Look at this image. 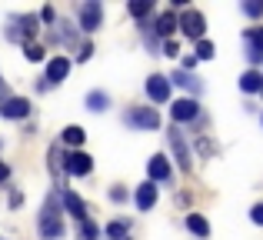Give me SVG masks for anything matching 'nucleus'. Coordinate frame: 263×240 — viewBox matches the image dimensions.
Wrapping results in <instances>:
<instances>
[{
	"mask_svg": "<svg viewBox=\"0 0 263 240\" xmlns=\"http://www.w3.org/2000/svg\"><path fill=\"white\" fill-rule=\"evenodd\" d=\"M37 230H40V240H60L64 237V200L53 194H47L44 200V210H40V220H37Z\"/></svg>",
	"mask_w": 263,
	"mask_h": 240,
	"instance_id": "f257e3e1",
	"label": "nucleus"
},
{
	"mask_svg": "<svg viewBox=\"0 0 263 240\" xmlns=\"http://www.w3.org/2000/svg\"><path fill=\"white\" fill-rule=\"evenodd\" d=\"M37 20H40V17H33V13H20V17L10 20V27L4 30V37L13 40V44H24V47H27L33 37H37V30H40Z\"/></svg>",
	"mask_w": 263,
	"mask_h": 240,
	"instance_id": "f03ea898",
	"label": "nucleus"
},
{
	"mask_svg": "<svg viewBox=\"0 0 263 240\" xmlns=\"http://www.w3.org/2000/svg\"><path fill=\"white\" fill-rule=\"evenodd\" d=\"M123 123H127V127H137V130H157L160 127V114H157L154 107H130V110L123 114Z\"/></svg>",
	"mask_w": 263,
	"mask_h": 240,
	"instance_id": "7ed1b4c3",
	"label": "nucleus"
},
{
	"mask_svg": "<svg viewBox=\"0 0 263 240\" xmlns=\"http://www.w3.org/2000/svg\"><path fill=\"white\" fill-rule=\"evenodd\" d=\"M177 27L183 30V37L190 40H203V30H206V17L200 10H183V17L177 20Z\"/></svg>",
	"mask_w": 263,
	"mask_h": 240,
	"instance_id": "20e7f679",
	"label": "nucleus"
},
{
	"mask_svg": "<svg viewBox=\"0 0 263 240\" xmlns=\"http://www.w3.org/2000/svg\"><path fill=\"white\" fill-rule=\"evenodd\" d=\"M100 24H103V7H100V0H84V7H80V30H84V33H93Z\"/></svg>",
	"mask_w": 263,
	"mask_h": 240,
	"instance_id": "39448f33",
	"label": "nucleus"
},
{
	"mask_svg": "<svg viewBox=\"0 0 263 240\" xmlns=\"http://www.w3.org/2000/svg\"><path fill=\"white\" fill-rule=\"evenodd\" d=\"M90 170H93V157L84 154V150H73V154L64 157V174H70V177H87Z\"/></svg>",
	"mask_w": 263,
	"mask_h": 240,
	"instance_id": "423d86ee",
	"label": "nucleus"
},
{
	"mask_svg": "<svg viewBox=\"0 0 263 240\" xmlns=\"http://www.w3.org/2000/svg\"><path fill=\"white\" fill-rule=\"evenodd\" d=\"M167 140H170V150H174V157H177L180 170H190V167H193V160H190V147H186L183 134H180L177 127H170V130H167Z\"/></svg>",
	"mask_w": 263,
	"mask_h": 240,
	"instance_id": "0eeeda50",
	"label": "nucleus"
},
{
	"mask_svg": "<svg viewBox=\"0 0 263 240\" xmlns=\"http://www.w3.org/2000/svg\"><path fill=\"white\" fill-rule=\"evenodd\" d=\"M147 97L154 100V104H167L170 100V77H163V73L147 77Z\"/></svg>",
	"mask_w": 263,
	"mask_h": 240,
	"instance_id": "6e6552de",
	"label": "nucleus"
},
{
	"mask_svg": "<svg viewBox=\"0 0 263 240\" xmlns=\"http://www.w3.org/2000/svg\"><path fill=\"white\" fill-rule=\"evenodd\" d=\"M0 114L10 117V120H24V117H30V100L27 97H7L0 104Z\"/></svg>",
	"mask_w": 263,
	"mask_h": 240,
	"instance_id": "1a4fd4ad",
	"label": "nucleus"
},
{
	"mask_svg": "<svg viewBox=\"0 0 263 240\" xmlns=\"http://www.w3.org/2000/svg\"><path fill=\"white\" fill-rule=\"evenodd\" d=\"M197 114H200V104H197V100H190V97L177 100V104L170 107V117H174V123H186V120H197Z\"/></svg>",
	"mask_w": 263,
	"mask_h": 240,
	"instance_id": "9d476101",
	"label": "nucleus"
},
{
	"mask_svg": "<svg viewBox=\"0 0 263 240\" xmlns=\"http://www.w3.org/2000/svg\"><path fill=\"white\" fill-rule=\"evenodd\" d=\"M64 150H60V143H50V150H47V160H50V163H47V167H50V174H53V180H57V187H64Z\"/></svg>",
	"mask_w": 263,
	"mask_h": 240,
	"instance_id": "9b49d317",
	"label": "nucleus"
},
{
	"mask_svg": "<svg viewBox=\"0 0 263 240\" xmlns=\"http://www.w3.org/2000/svg\"><path fill=\"white\" fill-rule=\"evenodd\" d=\"M147 174H150V180L154 183H167L170 180V174H174V170H170V160L163 154H157V157H150V163H147Z\"/></svg>",
	"mask_w": 263,
	"mask_h": 240,
	"instance_id": "f8f14e48",
	"label": "nucleus"
},
{
	"mask_svg": "<svg viewBox=\"0 0 263 240\" xmlns=\"http://www.w3.org/2000/svg\"><path fill=\"white\" fill-rule=\"evenodd\" d=\"M67 73H70V60H67V57H53L50 60V64H47V84H64V80H67Z\"/></svg>",
	"mask_w": 263,
	"mask_h": 240,
	"instance_id": "ddd939ff",
	"label": "nucleus"
},
{
	"mask_svg": "<svg viewBox=\"0 0 263 240\" xmlns=\"http://www.w3.org/2000/svg\"><path fill=\"white\" fill-rule=\"evenodd\" d=\"M134 200H137V210H154V204H157V183L154 180L140 183L137 194H134Z\"/></svg>",
	"mask_w": 263,
	"mask_h": 240,
	"instance_id": "4468645a",
	"label": "nucleus"
},
{
	"mask_svg": "<svg viewBox=\"0 0 263 240\" xmlns=\"http://www.w3.org/2000/svg\"><path fill=\"white\" fill-rule=\"evenodd\" d=\"M60 200H64V210H67L70 217H77V220H87V204L80 200L73 190H64V194H60Z\"/></svg>",
	"mask_w": 263,
	"mask_h": 240,
	"instance_id": "2eb2a0df",
	"label": "nucleus"
},
{
	"mask_svg": "<svg viewBox=\"0 0 263 240\" xmlns=\"http://www.w3.org/2000/svg\"><path fill=\"white\" fill-rule=\"evenodd\" d=\"M247 44H250V50H247L250 64H263V27H257V30H247Z\"/></svg>",
	"mask_w": 263,
	"mask_h": 240,
	"instance_id": "dca6fc26",
	"label": "nucleus"
},
{
	"mask_svg": "<svg viewBox=\"0 0 263 240\" xmlns=\"http://www.w3.org/2000/svg\"><path fill=\"white\" fill-rule=\"evenodd\" d=\"M240 90L243 94H260L263 90V73L260 70H247L243 77H240Z\"/></svg>",
	"mask_w": 263,
	"mask_h": 240,
	"instance_id": "f3484780",
	"label": "nucleus"
},
{
	"mask_svg": "<svg viewBox=\"0 0 263 240\" xmlns=\"http://www.w3.org/2000/svg\"><path fill=\"white\" fill-rule=\"evenodd\" d=\"M186 230H190L193 237H210V224H206V217H200V214H186Z\"/></svg>",
	"mask_w": 263,
	"mask_h": 240,
	"instance_id": "a211bd4d",
	"label": "nucleus"
},
{
	"mask_svg": "<svg viewBox=\"0 0 263 240\" xmlns=\"http://www.w3.org/2000/svg\"><path fill=\"white\" fill-rule=\"evenodd\" d=\"M174 30H177V13H174V10L160 13V17H157V24H154V33H160V37H170Z\"/></svg>",
	"mask_w": 263,
	"mask_h": 240,
	"instance_id": "6ab92c4d",
	"label": "nucleus"
},
{
	"mask_svg": "<svg viewBox=\"0 0 263 240\" xmlns=\"http://www.w3.org/2000/svg\"><path fill=\"white\" fill-rule=\"evenodd\" d=\"M170 80H174L177 87H183V90H193V94H200V90H203V84H200V80L193 77V73H186V70H177Z\"/></svg>",
	"mask_w": 263,
	"mask_h": 240,
	"instance_id": "aec40b11",
	"label": "nucleus"
},
{
	"mask_svg": "<svg viewBox=\"0 0 263 240\" xmlns=\"http://www.w3.org/2000/svg\"><path fill=\"white\" fill-rule=\"evenodd\" d=\"M60 140H64V143H70V147H80V143L87 140V130H84V127H77V123H70V127H64Z\"/></svg>",
	"mask_w": 263,
	"mask_h": 240,
	"instance_id": "412c9836",
	"label": "nucleus"
},
{
	"mask_svg": "<svg viewBox=\"0 0 263 240\" xmlns=\"http://www.w3.org/2000/svg\"><path fill=\"white\" fill-rule=\"evenodd\" d=\"M110 107V97L103 90H93V94H87V110H93V114H103Z\"/></svg>",
	"mask_w": 263,
	"mask_h": 240,
	"instance_id": "4be33fe9",
	"label": "nucleus"
},
{
	"mask_svg": "<svg viewBox=\"0 0 263 240\" xmlns=\"http://www.w3.org/2000/svg\"><path fill=\"white\" fill-rule=\"evenodd\" d=\"M130 234V220H110L107 224V237L110 240H127Z\"/></svg>",
	"mask_w": 263,
	"mask_h": 240,
	"instance_id": "5701e85b",
	"label": "nucleus"
},
{
	"mask_svg": "<svg viewBox=\"0 0 263 240\" xmlns=\"http://www.w3.org/2000/svg\"><path fill=\"white\" fill-rule=\"evenodd\" d=\"M127 10H130V17H147L154 10V0H130Z\"/></svg>",
	"mask_w": 263,
	"mask_h": 240,
	"instance_id": "b1692460",
	"label": "nucleus"
},
{
	"mask_svg": "<svg viewBox=\"0 0 263 240\" xmlns=\"http://www.w3.org/2000/svg\"><path fill=\"white\" fill-rule=\"evenodd\" d=\"M97 234H100V230H97V224L90 220V217H87V220H80V227H77V237L80 240H97Z\"/></svg>",
	"mask_w": 263,
	"mask_h": 240,
	"instance_id": "393cba45",
	"label": "nucleus"
},
{
	"mask_svg": "<svg viewBox=\"0 0 263 240\" xmlns=\"http://www.w3.org/2000/svg\"><path fill=\"white\" fill-rule=\"evenodd\" d=\"M44 53H47V50H44L40 44H27V47H24V57L33 60V64H37V60H44Z\"/></svg>",
	"mask_w": 263,
	"mask_h": 240,
	"instance_id": "a878e982",
	"label": "nucleus"
},
{
	"mask_svg": "<svg viewBox=\"0 0 263 240\" xmlns=\"http://www.w3.org/2000/svg\"><path fill=\"white\" fill-rule=\"evenodd\" d=\"M213 53H217V50H213L210 40H197V60H210Z\"/></svg>",
	"mask_w": 263,
	"mask_h": 240,
	"instance_id": "bb28decb",
	"label": "nucleus"
},
{
	"mask_svg": "<svg viewBox=\"0 0 263 240\" xmlns=\"http://www.w3.org/2000/svg\"><path fill=\"white\" fill-rule=\"evenodd\" d=\"M243 13H250V17H260V13H263V0H247V4H243Z\"/></svg>",
	"mask_w": 263,
	"mask_h": 240,
	"instance_id": "cd10ccee",
	"label": "nucleus"
},
{
	"mask_svg": "<svg viewBox=\"0 0 263 240\" xmlns=\"http://www.w3.org/2000/svg\"><path fill=\"white\" fill-rule=\"evenodd\" d=\"M90 57H93V44H84V47L77 50V60H80V64H87Z\"/></svg>",
	"mask_w": 263,
	"mask_h": 240,
	"instance_id": "c85d7f7f",
	"label": "nucleus"
},
{
	"mask_svg": "<svg viewBox=\"0 0 263 240\" xmlns=\"http://www.w3.org/2000/svg\"><path fill=\"white\" fill-rule=\"evenodd\" d=\"M110 200H114V204H123V200H127V190H123V187H114V190H110Z\"/></svg>",
	"mask_w": 263,
	"mask_h": 240,
	"instance_id": "c756f323",
	"label": "nucleus"
},
{
	"mask_svg": "<svg viewBox=\"0 0 263 240\" xmlns=\"http://www.w3.org/2000/svg\"><path fill=\"white\" fill-rule=\"evenodd\" d=\"M163 53H167V57H177V53H180V44H177V40H167V44H163Z\"/></svg>",
	"mask_w": 263,
	"mask_h": 240,
	"instance_id": "7c9ffc66",
	"label": "nucleus"
},
{
	"mask_svg": "<svg viewBox=\"0 0 263 240\" xmlns=\"http://www.w3.org/2000/svg\"><path fill=\"white\" fill-rule=\"evenodd\" d=\"M250 220H253V224H260V227H263V204H257V207L250 210Z\"/></svg>",
	"mask_w": 263,
	"mask_h": 240,
	"instance_id": "2f4dec72",
	"label": "nucleus"
},
{
	"mask_svg": "<svg viewBox=\"0 0 263 240\" xmlns=\"http://www.w3.org/2000/svg\"><path fill=\"white\" fill-rule=\"evenodd\" d=\"M40 20H44V24H53V20H57V13H53V7H44V10H40Z\"/></svg>",
	"mask_w": 263,
	"mask_h": 240,
	"instance_id": "473e14b6",
	"label": "nucleus"
},
{
	"mask_svg": "<svg viewBox=\"0 0 263 240\" xmlns=\"http://www.w3.org/2000/svg\"><path fill=\"white\" fill-rule=\"evenodd\" d=\"M20 204H24V194H20V190H10V207H20Z\"/></svg>",
	"mask_w": 263,
	"mask_h": 240,
	"instance_id": "72a5a7b5",
	"label": "nucleus"
},
{
	"mask_svg": "<svg viewBox=\"0 0 263 240\" xmlns=\"http://www.w3.org/2000/svg\"><path fill=\"white\" fill-rule=\"evenodd\" d=\"M7 180H10V167L0 160V183H7Z\"/></svg>",
	"mask_w": 263,
	"mask_h": 240,
	"instance_id": "f704fd0d",
	"label": "nucleus"
},
{
	"mask_svg": "<svg viewBox=\"0 0 263 240\" xmlns=\"http://www.w3.org/2000/svg\"><path fill=\"white\" fill-rule=\"evenodd\" d=\"M4 100H7V84L0 80V104H4Z\"/></svg>",
	"mask_w": 263,
	"mask_h": 240,
	"instance_id": "c9c22d12",
	"label": "nucleus"
},
{
	"mask_svg": "<svg viewBox=\"0 0 263 240\" xmlns=\"http://www.w3.org/2000/svg\"><path fill=\"white\" fill-rule=\"evenodd\" d=\"M0 240H4V237H0Z\"/></svg>",
	"mask_w": 263,
	"mask_h": 240,
	"instance_id": "e433bc0d",
	"label": "nucleus"
},
{
	"mask_svg": "<svg viewBox=\"0 0 263 240\" xmlns=\"http://www.w3.org/2000/svg\"><path fill=\"white\" fill-rule=\"evenodd\" d=\"M127 240H130V237H127Z\"/></svg>",
	"mask_w": 263,
	"mask_h": 240,
	"instance_id": "4c0bfd02",
	"label": "nucleus"
}]
</instances>
